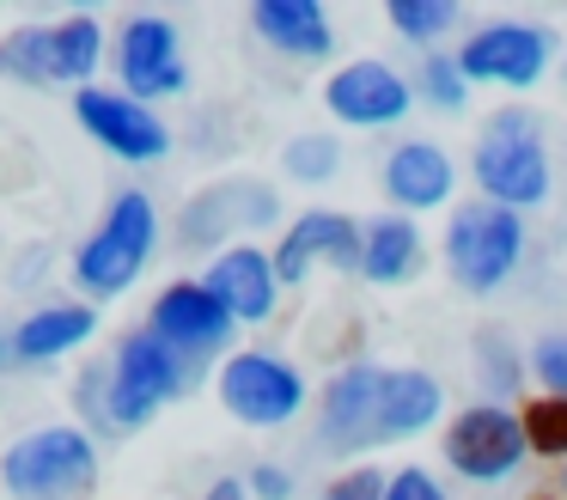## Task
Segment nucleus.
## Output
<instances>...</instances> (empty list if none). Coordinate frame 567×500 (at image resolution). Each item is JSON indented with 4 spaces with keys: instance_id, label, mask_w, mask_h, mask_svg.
I'll return each instance as SVG.
<instances>
[{
    "instance_id": "1",
    "label": "nucleus",
    "mask_w": 567,
    "mask_h": 500,
    "mask_svg": "<svg viewBox=\"0 0 567 500\" xmlns=\"http://www.w3.org/2000/svg\"><path fill=\"white\" fill-rule=\"evenodd\" d=\"M0 482H7L13 500H92V488H99V446L80 427H38V433L7 446Z\"/></svg>"
},
{
    "instance_id": "2",
    "label": "nucleus",
    "mask_w": 567,
    "mask_h": 500,
    "mask_svg": "<svg viewBox=\"0 0 567 500\" xmlns=\"http://www.w3.org/2000/svg\"><path fill=\"white\" fill-rule=\"evenodd\" d=\"M153 244H159V214H153V202L141 190H123L111 202V214H104V226L92 232L74 256L80 287H86L92 299H111V293L135 287L147 256H153Z\"/></svg>"
},
{
    "instance_id": "3",
    "label": "nucleus",
    "mask_w": 567,
    "mask_h": 500,
    "mask_svg": "<svg viewBox=\"0 0 567 500\" xmlns=\"http://www.w3.org/2000/svg\"><path fill=\"white\" fill-rule=\"evenodd\" d=\"M470 171H476L482 195H488L494 207H537L543 195H549V153H543L537 141V122L525 116V110H501V116L488 122V134L476 141V159H470Z\"/></svg>"
},
{
    "instance_id": "4",
    "label": "nucleus",
    "mask_w": 567,
    "mask_h": 500,
    "mask_svg": "<svg viewBox=\"0 0 567 500\" xmlns=\"http://www.w3.org/2000/svg\"><path fill=\"white\" fill-rule=\"evenodd\" d=\"M518 251H525V226H518L513 207L470 202L445 226V263H452L464 293H494L518 268Z\"/></svg>"
},
{
    "instance_id": "5",
    "label": "nucleus",
    "mask_w": 567,
    "mask_h": 500,
    "mask_svg": "<svg viewBox=\"0 0 567 500\" xmlns=\"http://www.w3.org/2000/svg\"><path fill=\"white\" fill-rule=\"evenodd\" d=\"M184 390V354L172 341H159L153 329H135V336L116 348V373H111V421L123 427H147L165 402Z\"/></svg>"
},
{
    "instance_id": "6",
    "label": "nucleus",
    "mask_w": 567,
    "mask_h": 500,
    "mask_svg": "<svg viewBox=\"0 0 567 500\" xmlns=\"http://www.w3.org/2000/svg\"><path fill=\"white\" fill-rule=\"evenodd\" d=\"M440 446H445V463H452L457 476H470V482H501V476H513L530 451L518 415L501 409V402H470L464 415H452Z\"/></svg>"
},
{
    "instance_id": "7",
    "label": "nucleus",
    "mask_w": 567,
    "mask_h": 500,
    "mask_svg": "<svg viewBox=\"0 0 567 500\" xmlns=\"http://www.w3.org/2000/svg\"><path fill=\"white\" fill-rule=\"evenodd\" d=\"M549 31L543 24H525V19H501V24H482L464 49H457V68L464 80H482V85H506V92H525V85L543 80L549 68Z\"/></svg>"
},
{
    "instance_id": "8",
    "label": "nucleus",
    "mask_w": 567,
    "mask_h": 500,
    "mask_svg": "<svg viewBox=\"0 0 567 500\" xmlns=\"http://www.w3.org/2000/svg\"><path fill=\"white\" fill-rule=\"evenodd\" d=\"M220 402L245 427H281L306 409V378L275 354H233L220 366Z\"/></svg>"
},
{
    "instance_id": "9",
    "label": "nucleus",
    "mask_w": 567,
    "mask_h": 500,
    "mask_svg": "<svg viewBox=\"0 0 567 500\" xmlns=\"http://www.w3.org/2000/svg\"><path fill=\"white\" fill-rule=\"evenodd\" d=\"M74 116H80V129H86L92 141L111 146V153L128 159V165H147V159L172 153V129H165L147 104H135V98H123V92L80 85V92H74Z\"/></svg>"
},
{
    "instance_id": "10",
    "label": "nucleus",
    "mask_w": 567,
    "mask_h": 500,
    "mask_svg": "<svg viewBox=\"0 0 567 500\" xmlns=\"http://www.w3.org/2000/svg\"><path fill=\"white\" fill-rule=\"evenodd\" d=\"M323 446L330 451H367L384 446V366H342V373L323 385Z\"/></svg>"
},
{
    "instance_id": "11",
    "label": "nucleus",
    "mask_w": 567,
    "mask_h": 500,
    "mask_svg": "<svg viewBox=\"0 0 567 500\" xmlns=\"http://www.w3.org/2000/svg\"><path fill=\"white\" fill-rule=\"evenodd\" d=\"M116 68H123L128 98H172L189 85L184 49H177V24L159 19V12H135L123 24V43H116Z\"/></svg>"
},
{
    "instance_id": "12",
    "label": "nucleus",
    "mask_w": 567,
    "mask_h": 500,
    "mask_svg": "<svg viewBox=\"0 0 567 500\" xmlns=\"http://www.w3.org/2000/svg\"><path fill=\"white\" fill-rule=\"evenodd\" d=\"M323 104H330V116L354 122V129H384V122L409 116L415 92H409V80L396 68H384V61H348V68L330 73Z\"/></svg>"
},
{
    "instance_id": "13",
    "label": "nucleus",
    "mask_w": 567,
    "mask_h": 500,
    "mask_svg": "<svg viewBox=\"0 0 567 500\" xmlns=\"http://www.w3.org/2000/svg\"><path fill=\"white\" fill-rule=\"evenodd\" d=\"M153 336L172 341L177 354H214L233 336V312L208 293V280H172L153 299Z\"/></svg>"
},
{
    "instance_id": "14",
    "label": "nucleus",
    "mask_w": 567,
    "mask_h": 500,
    "mask_svg": "<svg viewBox=\"0 0 567 500\" xmlns=\"http://www.w3.org/2000/svg\"><path fill=\"white\" fill-rule=\"evenodd\" d=\"M311 263H336V268H360V226L348 214L311 207L287 226V238L275 244V280H306Z\"/></svg>"
},
{
    "instance_id": "15",
    "label": "nucleus",
    "mask_w": 567,
    "mask_h": 500,
    "mask_svg": "<svg viewBox=\"0 0 567 500\" xmlns=\"http://www.w3.org/2000/svg\"><path fill=\"white\" fill-rule=\"evenodd\" d=\"M208 293L233 312V324H262V317L275 312V293H281V280H275V256L250 251V244L214 256Z\"/></svg>"
},
{
    "instance_id": "16",
    "label": "nucleus",
    "mask_w": 567,
    "mask_h": 500,
    "mask_svg": "<svg viewBox=\"0 0 567 500\" xmlns=\"http://www.w3.org/2000/svg\"><path fill=\"white\" fill-rule=\"evenodd\" d=\"M250 24L269 49L281 55H299V61H323L336 49V31H330V12L318 0H257L250 7Z\"/></svg>"
},
{
    "instance_id": "17",
    "label": "nucleus",
    "mask_w": 567,
    "mask_h": 500,
    "mask_svg": "<svg viewBox=\"0 0 567 500\" xmlns=\"http://www.w3.org/2000/svg\"><path fill=\"white\" fill-rule=\"evenodd\" d=\"M384 195H391L396 207H440L445 195H452V159H445V146L433 141H403L391 159H384Z\"/></svg>"
},
{
    "instance_id": "18",
    "label": "nucleus",
    "mask_w": 567,
    "mask_h": 500,
    "mask_svg": "<svg viewBox=\"0 0 567 500\" xmlns=\"http://www.w3.org/2000/svg\"><path fill=\"white\" fill-rule=\"evenodd\" d=\"M440 378L433 373H415V366H384V446L391 439H409L421 427L440 421Z\"/></svg>"
},
{
    "instance_id": "19",
    "label": "nucleus",
    "mask_w": 567,
    "mask_h": 500,
    "mask_svg": "<svg viewBox=\"0 0 567 500\" xmlns=\"http://www.w3.org/2000/svg\"><path fill=\"white\" fill-rule=\"evenodd\" d=\"M92 324H99L92 305H50V312L25 317V324L13 329V348L0 354V360H55V354L80 348V341L92 336Z\"/></svg>"
},
{
    "instance_id": "20",
    "label": "nucleus",
    "mask_w": 567,
    "mask_h": 500,
    "mask_svg": "<svg viewBox=\"0 0 567 500\" xmlns=\"http://www.w3.org/2000/svg\"><path fill=\"white\" fill-rule=\"evenodd\" d=\"M421 268V232L409 226L403 214H384L360 232V275L379 280V287H396Z\"/></svg>"
},
{
    "instance_id": "21",
    "label": "nucleus",
    "mask_w": 567,
    "mask_h": 500,
    "mask_svg": "<svg viewBox=\"0 0 567 500\" xmlns=\"http://www.w3.org/2000/svg\"><path fill=\"white\" fill-rule=\"evenodd\" d=\"M0 73L19 85H55V37L50 24H19L13 37H0Z\"/></svg>"
},
{
    "instance_id": "22",
    "label": "nucleus",
    "mask_w": 567,
    "mask_h": 500,
    "mask_svg": "<svg viewBox=\"0 0 567 500\" xmlns=\"http://www.w3.org/2000/svg\"><path fill=\"white\" fill-rule=\"evenodd\" d=\"M50 37H55V80L86 85V80H92V68H99V55H104V31H99V19H92V12H74V19L50 24Z\"/></svg>"
},
{
    "instance_id": "23",
    "label": "nucleus",
    "mask_w": 567,
    "mask_h": 500,
    "mask_svg": "<svg viewBox=\"0 0 567 500\" xmlns=\"http://www.w3.org/2000/svg\"><path fill=\"white\" fill-rule=\"evenodd\" d=\"M518 427H525V446L543 451V458H567V397H530L518 409Z\"/></svg>"
},
{
    "instance_id": "24",
    "label": "nucleus",
    "mask_w": 567,
    "mask_h": 500,
    "mask_svg": "<svg viewBox=\"0 0 567 500\" xmlns=\"http://www.w3.org/2000/svg\"><path fill=\"white\" fill-rule=\"evenodd\" d=\"M391 24L409 37V43H433L457 24V7L452 0H391Z\"/></svg>"
},
{
    "instance_id": "25",
    "label": "nucleus",
    "mask_w": 567,
    "mask_h": 500,
    "mask_svg": "<svg viewBox=\"0 0 567 500\" xmlns=\"http://www.w3.org/2000/svg\"><path fill=\"white\" fill-rule=\"evenodd\" d=\"M421 98L440 104V110H464L470 80H464V68H457V55H440V49H433V55L421 61Z\"/></svg>"
},
{
    "instance_id": "26",
    "label": "nucleus",
    "mask_w": 567,
    "mask_h": 500,
    "mask_svg": "<svg viewBox=\"0 0 567 500\" xmlns=\"http://www.w3.org/2000/svg\"><path fill=\"white\" fill-rule=\"evenodd\" d=\"M336 165H342V146H336L330 134H299V141L287 146V171H293V177H306V183L330 177Z\"/></svg>"
},
{
    "instance_id": "27",
    "label": "nucleus",
    "mask_w": 567,
    "mask_h": 500,
    "mask_svg": "<svg viewBox=\"0 0 567 500\" xmlns=\"http://www.w3.org/2000/svg\"><path fill=\"white\" fill-rule=\"evenodd\" d=\"M530 366H537V378H543V390H549V397H567V336L537 341Z\"/></svg>"
},
{
    "instance_id": "28",
    "label": "nucleus",
    "mask_w": 567,
    "mask_h": 500,
    "mask_svg": "<svg viewBox=\"0 0 567 500\" xmlns=\"http://www.w3.org/2000/svg\"><path fill=\"white\" fill-rule=\"evenodd\" d=\"M384 500H445V488L433 482L427 470H415V463H409V470H396L391 482H384Z\"/></svg>"
},
{
    "instance_id": "29",
    "label": "nucleus",
    "mask_w": 567,
    "mask_h": 500,
    "mask_svg": "<svg viewBox=\"0 0 567 500\" xmlns=\"http://www.w3.org/2000/svg\"><path fill=\"white\" fill-rule=\"evenodd\" d=\"M384 482H391V476H379V470H348L330 482L323 500H384Z\"/></svg>"
},
{
    "instance_id": "30",
    "label": "nucleus",
    "mask_w": 567,
    "mask_h": 500,
    "mask_svg": "<svg viewBox=\"0 0 567 500\" xmlns=\"http://www.w3.org/2000/svg\"><path fill=\"white\" fill-rule=\"evenodd\" d=\"M250 488H257V500H287V470H275V463H257V470H250Z\"/></svg>"
},
{
    "instance_id": "31",
    "label": "nucleus",
    "mask_w": 567,
    "mask_h": 500,
    "mask_svg": "<svg viewBox=\"0 0 567 500\" xmlns=\"http://www.w3.org/2000/svg\"><path fill=\"white\" fill-rule=\"evenodd\" d=\"M202 500H245V482H233V476H220V482H214Z\"/></svg>"
}]
</instances>
